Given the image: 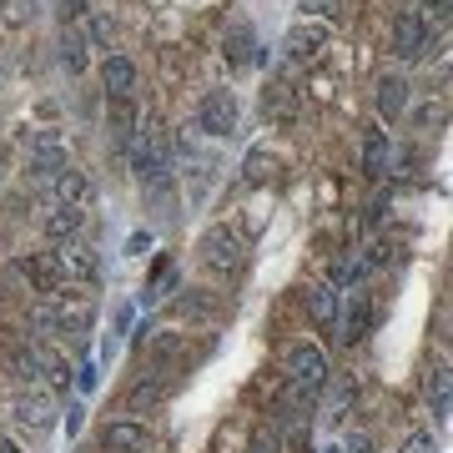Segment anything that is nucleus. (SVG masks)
<instances>
[{
	"instance_id": "nucleus-1",
	"label": "nucleus",
	"mask_w": 453,
	"mask_h": 453,
	"mask_svg": "<svg viewBox=\"0 0 453 453\" xmlns=\"http://www.w3.org/2000/svg\"><path fill=\"white\" fill-rule=\"evenodd\" d=\"M247 237H242V226L237 222H217L202 232V242H196V252H202V262H207L211 273H222V277H237L247 267Z\"/></svg>"
},
{
	"instance_id": "nucleus-2",
	"label": "nucleus",
	"mask_w": 453,
	"mask_h": 453,
	"mask_svg": "<svg viewBox=\"0 0 453 453\" xmlns=\"http://www.w3.org/2000/svg\"><path fill=\"white\" fill-rule=\"evenodd\" d=\"M127 157H131V172H136L146 187H162V181H172V151H166V131L157 127V121H142L136 142L127 146Z\"/></svg>"
},
{
	"instance_id": "nucleus-3",
	"label": "nucleus",
	"mask_w": 453,
	"mask_h": 453,
	"mask_svg": "<svg viewBox=\"0 0 453 453\" xmlns=\"http://www.w3.org/2000/svg\"><path fill=\"white\" fill-rule=\"evenodd\" d=\"M333 46V26H323V20H292L288 35H282V56H288V65L297 71V65H312L323 61V50Z\"/></svg>"
},
{
	"instance_id": "nucleus-4",
	"label": "nucleus",
	"mask_w": 453,
	"mask_h": 453,
	"mask_svg": "<svg viewBox=\"0 0 453 453\" xmlns=\"http://www.w3.org/2000/svg\"><path fill=\"white\" fill-rule=\"evenodd\" d=\"M327 372H333L327 368V353L312 338H297V342L282 348V378H288V383H312V388H323Z\"/></svg>"
},
{
	"instance_id": "nucleus-5",
	"label": "nucleus",
	"mask_w": 453,
	"mask_h": 453,
	"mask_svg": "<svg viewBox=\"0 0 453 453\" xmlns=\"http://www.w3.org/2000/svg\"><path fill=\"white\" fill-rule=\"evenodd\" d=\"M428 41H434V31H428V16L423 11H398L393 16V56L398 61H423L428 56Z\"/></svg>"
},
{
	"instance_id": "nucleus-6",
	"label": "nucleus",
	"mask_w": 453,
	"mask_h": 453,
	"mask_svg": "<svg viewBox=\"0 0 453 453\" xmlns=\"http://www.w3.org/2000/svg\"><path fill=\"white\" fill-rule=\"evenodd\" d=\"M372 106H378V121L393 127V121H403L408 106H413V86H408L403 71H383L378 86H372Z\"/></svg>"
},
{
	"instance_id": "nucleus-7",
	"label": "nucleus",
	"mask_w": 453,
	"mask_h": 453,
	"mask_svg": "<svg viewBox=\"0 0 453 453\" xmlns=\"http://www.w3.org/2000/svg\"><path fill=\"white\" fill-rule=\"evenodd\" d=\"M237 116H242V111H237V96H232V91H222V86L196 101V127L207 131V136H217V142L237 131Z\"/></svg>"
},
{
	"instance_id": "nucleus-8",
	"label": "nucleus",
	"mask_w": 453,
	"mask_h": 453,
	"mask_svg": "<svg viewBox=\"0 0 453 453\" xmlns=\"http://www.w3.org/2000/svg\"><path fill=\"white\" fill-rule=\"evenodd\" d=\"M56 262H61V273H65V282H81V288H96L101 282V257H96V247L91 242H61L56 247Z\"/></svg>"
},
{
	"instance_id": "nucleus-9",
	"label": "nucleus",
	"mask_w": 453,
	"mask_h": 453,
	"mask_svg": "<svg viewBox=\"0 0 453 453\" xmlns=\"http://www.w3.org/2000/svg\"><path fill=\"white\" fill-rule=\"evenodd\" d=\"M61 166H71L61 131H56V127H50V131H35V136H31V177H46V181H50Z\"/></svg>"
},
{
	"instance_id": "nucleus-10",
	"label": "nucleus",
	"mask_w": 453,
	"mask_h": 453,
	"mask_svg": "<svg viewBox=\"0 0 453 453\" xmlns=\"http://www.w3.org/2000/svg\"><path fill=\"white\" fill-rule=\"evenodd\" d=\"M20 277L31 282V292H46V297H56L65 288V273L56 262V252H26L20 257Z\"/></svg>"
},
{
	"instance_id": "nucleus-11",
	"label": "nucleus",
	"mask_w": 453,
	"mask_h": 453,
	"mask_svg": "<svg viewBox=\"0 0 453 453\" xmlns=\"http://www.w3.org/2000/svg\"><path fill=\"white\" fill-rule=\"evenodd\" d=\"M388 162H393L388 131H383V121H368V127H363V177L383 181V177H388Z\"/></svg>"
},
{
	"instance_id": "nucleus-12",
	"label": "nucleus",
	"mask_w": 453,
	"mask_h": 453,
	"mask_svg": "<svg viewBox=\"0 0 453 453\" xmlns=\"http://www.w3.org/2000/svg\"><path fill=\"white\" fill-rule=\"evenodd\" d=\"M166 398V383H162V368H151V372H142L136 383L127 388V398H121V413L127 418H136L142 423V413H151V408Z\"/></svg>"
},
{
	"instance_id": "nucleus-13",
	"label": "nucleus",
	"mask_w": 453,
	"mask_h": 453,
	"mask_svg": "<svg viewBox=\"0 0 453 453\" xmlns=\"http://www.w3.org/2000/svg\"><path fill=\"white\" fill-rule=\"evenodd\" d=\"M106 131H111V142L127 151L136 142V131H142V111H136V101L131 96H106Z\"/></svg>"
},
{
	"instance_id": "nucleus-14",
	"label": "nucleus",
	"mask_w": 453,
	"mask_h": 453,
	"mask_svg": "<svg viewBox=\"0 0 453 453\" xmlns=\"http://www.w3.org/2000/svg\"><path fill=\"white\" fill-rule=\"evenodd\" d=\"M50 192H56V207H91L96 187H91V177H86L81 166H61L50 177Z\"/></svg>"
},
{
	"instance_id": "nucleus-15",
	"label": "nucleus",
	"mask_w": 453,
	"mask_h": 453,
	"mask_svg": "<svg viewBox=\"0 0 453 453\" xmlns=\"http://www.w3.org/2000/svg\"><path fill=\"white\" fill-rule=\"evenodd\" d=\"M101 443H106V453H142L146 443H151V434H146V423H136V418H111L101 428Z\"/></svg>"
},
{
	"instance_id": "nucleus-16",
	"label": "nucleus",
	"mask_w": 453,
	"mask_h": 453,
	"mask_svg": "<svg viewBox=\"0 0 453 453\" xmlns=\"http://www.w3.org/2000/svg\"><path fill=\"white\" fill-rule=\"evenodd\" d=\"M303 308H308V318L318 327H323V333H333V327H338V288H333V282H312L308 292H303Z\"/></svg>"
},
{
	"instance_id": "nucleus-17",
	"label": "nucleus",
	"mask_w": 453,
	"mask_h": 453,
	"mask_svg": "<svg viewBox=\"0 0 453 453\" xmlns=\"http://www.w3.org/2000/svg\"><path fill=\"white\" fill-rule=\"evenodd\" d=\"M41 232H46L56 247H61V242H76V237L86 232V207H50L46 222H41Z\"/></svg>"
},
{
	"instance_id": "nucleus-18",
	"label": "nucleus",
	"mask_w": 453,
	"mask_h": 453,
	"mask_svg": "<svg viewBox=\"0 0 453 453\" xmlns=\"http://www.w3.org/2000/svg\"><path fill=\"white\" fill-rule=\"evenodd\" d=\"M31 353H35V368L46 372V383L56 393H65L71 388V357L56 348V342H31Z\"/></svg>"
},
{
	"instance_id": "nucleus-19",
	"label": "nucleus",
	"mask_w": 453,
	"mask_h": 453,
	"mask_svg": "<svg viewBox=\"0 0 453 453\" xmlns=\"http://www.w3.org/2000/svg\"><path fill=\"white\" fill-rule=\"evenodd\" d=\"M101 81H106V96H131V91H136V61L111 50V56L101 61Z\"/></svg>"
},
{
	"instance_id": "nucleus-20",
	"label": "nucleus",
	"mask_w": 453,
	"mask_h": 453,
	"mask_svg": "<svg viewBox=\"0 0 453 453\" xmlns=\"http://www.w3.org/2000/svg\"><path fill=\"white\" fill-rule=\"evenodd\" d=\"M16 418L31 423V428H50V418H56V403H50V393L41 388H26L16 398Z\"/></svg>"
},
{
	"instance_id": "nucleus-21",
	"label": "nucleus",
	"mask_w": 453,
	"mask_h": 453,
	"mask_svg": "<svg viewBox=\"0 0 453 453\" xmlns=\"http://www.w3.org/2000/svg\"><path fill=\"white\" fill-rule=\"evenodd\" d=\"M262 111L288 127L292 116H297V91H292L288 81H267V91H262Z\"/></svg>"
},
{
	"instance_id": "nucleus-22",
	"label": "nucleus",
	"mask_w": 453,
	"mask_h": 453,
	"mask_svg": "<svg viewBox=\"0 0 453 453\" xmlns=\"http://www.w3.org/2000/svg\"><path fill=\"white\" fill-rule=\"evenodd\" d=\"M86 35L76 31V26H65L61 31V65L71 71V76H86V65H91V56H86Z\"/></svg>"
},
{
	"instance_id": "nucleus-23",
	"label": "nucleus",
	"mask_w": 453,
	"mask_h": 453,
	"mask_svg": "<svg viewBox=\"0 0 453 453\" xmlns=\"http://www.w3.org/2000/svg\"><path fill=\"white\" fill-rule=\"evenodd\" d=\"M372 318H378V312H372V297L368 292H353V308H348V333H342V338L348 342H363L372 333Z\"/></svg>"
},
{
	"instance_id": "nucleus-24",
	"label": "nucleus",
	"mask_w": 453,
	"mask_h": 453,
	"mask_svg": "<svg viewBox=\"0 0 453 453\" xmlns=\"http://www.w3.org/2000/svg\"><path fill=\"white\" fill-rule=\"evenodd\" d=\"M273 172H277L273 151H267V146H252V151H247V162H242V181H247V187H267Z\"/></svg>"
},
{
	"instance_id": "nucleus-25",
	"label": "nucleus",
	"mask_w": 453,
	"mask_h": 453,
	"mask_svg": "<svg viewBox=\"0 0 453 453\" xmlns=\"http://www.w3.org/2000/svg\"><path fill=\"white\" fill-rule=\"evenodd\" d=\"M252 50H257V41H252V31H247V26H232V31H226L222 56H226V65H232V71L252 61Z\"/></svg>"
},
{
	"instance_id": "nucleus-26",
	"label": "nucleus",
	"mask_w": 453,
	"mask_h": 453,
	"mask_svg": "<svg viewBox=\"0 0 453 453\" xmlns=\"http://www.w3.org/2000/svg\"><path fill=\"white\" fill-rule=\"evenodd\" d=\"M146 357H151V368H166L172 357H181V333H157L151 348H146Z\"/></svg>"
},
{
	"instance_id": "nucleus-27",
	"label": "nucleus",
	"mask_w": 453,
	"mask_h": 453,
	"mask_svg": "<svg viewBox=\"0 0 453 453\" xmlns=\"http://www.w3.org/2000/svg\"><path fill=\"white\" fill-rule=\"evenodd\" d=\"M181 312H187V318H196V323H217V318H222V308L211 303L207 292H196V288L181 297Z\"/></svg>"
},
{
	"instance_id": "nucleus-28",
	"label": "nucleus",
	"mask_w": 453,
	"mask_h": 453,
	"mask_svg": "<svg viewBox=\"0 0 453 453\" xmlns=\"http://www.w3.org/2000/svg\"><path fill=\"white\" fill-rule=\"evenodd\" d=\"M312 20H323V26H338L342 11H348V0H308Z\"/></svg>"
},
{
	"instance_id": "nucleus-29",
	"label": "nucleus",
	"mask_w": 453,
	"mask_h": 453,
	"mask_svg": "<svg viewBox=\"0 0 453 453\" xmlns=\"http://www.w3.org/2000/svg\"><path fill=\"white\" fill-rule=\"evenodd\" d=\"M348 403H357V378H342L338 393H333V403H327V413H333V418H342V413H348Z\"/></svg>"
},
{
	"instance_id": "nucleus-30",
	"label": "nucleus",
	"mask_w": 453,
	"mask_h": 453,
	"mask_svg": "<svg viewBox=\"0 0 453 453\" xmlns=\"http://www.w3.org/2000/svg\"><path fill=\"white\" fill-rule=\"evenodd\" d=\"M86 46H101L106 56H111V20L106 16H91V26H86Z\"/></svg>"
},
{
	"instance_id": "nucleus-31",
	"label": "nucleus",
	"mask_w": 453,
	"mask_h": 453,
	"mask_svg": "<svg viewBox=\"0 0 453 453\" xmlns=\"http://www.w3.org/2000/svg\"><path fill=\"white\" fill-rule=\"evenodd\" d=\"M338 453H372V434H368V428H353V434L342 438Z\"/></svg>"
},
{
	"instance_id": "nucleus-32",
	"label": "nucleus",
	"mask_w": 453,
	"mask_h": 453,
	"mask_svg": "<svg viewBox=\"0 0 453 453\" xmlns=\"http://www.w3.org/2000/svg\"><path fill=\"white\" fill-rule=\"evenodd\" d=\"M403 453H438V443H434V434H428V428H418V434H408Z\"/></svg>"
},
{
	"instance_id": "nucleus-33",
	"label": "nucleus",
	"mask_w": 453,
	"mask_h": 453,
	"mask_svg": "<svg viewBox=\"0 0 453 453\" xmlns=\"http://www.w3.org/2000/svg\"><path fill=\"white\" fill-rule=\"evenodd\" d=\"M56 11H61V20L71 26V20H81V16H86V0H56Z\"/></svg>"
},
{
	"instance_id": "nucleus-34",
	"label": "nucleus",
	"mask_w": 453,
	"mask_h": 453,
	"mask_svg": "<svg viewBox=\"0 0 453 453\" xmlns=\"http://www.w3.org/2000/svg\"><path fill=\"white\" fill-rule=\"evenodd\" d=\"M252 453H282V434H257Z\"/></svg>"
},
{
	"instance_id": "nucleus-35",
	"label": "nucleus",
	"mask_w": 453,
	"mask_h": 453,
	"mask_svg": "<svg viewBox=\"0 0 453 453\" xmlns=\"http://www.w3.org/2000/svg\"><path fill=\"white\" fill-rule=\"evenodd\" d=\"M288 443H292V453H312V438H308V434H303V428H297V434H292V438H288Z\"/></svg>"
},
{
	"instance_id": "nucleus-36",
	"label": "nucleus",
	"mask_w": 453,
	"mask_h": 453,
	"mask_svg": "<svg viewBox=\"0 0 453 453\" xmlns=\"http://www.w3.org/2000/svg\"><path fill=\"white\" fill-rule=\"evenodd\" d=\"M423 5H428L434 16H449V0H423Z\"/></svg>"
},
{
	"instance_id": "nucleus-37",
	"label": "nucleus",
	"mask_w": 453,
	"mask_h": 453,
	"mask_svg": "<svg viewBox=\"0 0 453 453\" xmlns=\"http://www.w3.org/2000/svg\"><path fill=\"white\" fill-rule=\"evenodd\" d=\"M0 453H20V443H0Z\"/></svg>"
}]
</instances>
